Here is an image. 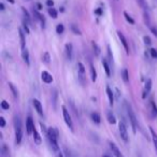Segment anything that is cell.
Returning <instances> with one entry per match:
<instances>
[{
	"mask_svg": "<svg viewBox=\"0 0 157 157\" xmlns=\"http://www.w3.org/2000/svg\"><path fill=\"white\" fill-rule=\"evenodd\" d=\"M14 129H15V143L20 144L23 138V129H22V121L20 115L14 116Z\"/></svg>",
	"mask_w": 157,
	"mask_h": 157,
	"instance_id": "6da1fadb",
	"label": "cell"
},
{
	"mask_svg": "<svg viewBox=\"0 0 157 157\" xmlns=\"http://www.w3.org/2000/svg\"><path fill=\"white\" fill-rule=\"evenodd\" d=\"M126 109H127V114H128L129 122H130L131 127H132V131H133V133H136L137 127H138V121H137V117H136V114H135V112H133L132 108L129 105H126Z\"/></svg>",
	"mask_w": 157,
	"mask_h": 157,
	"instance_id": "7a4b0ae2",
	"label": "cell"
},
{
	"mask_svg": "<svg viewBox=\"0 0 157 157\" xmlns=\"http://www.w3.org/2000/svg\"><path fill=\"white\" fill-rule=\"evenodd\" d=\"M61 110H63V120H65V123L67 124V126L69 127L70 130L73 131L74 130L73 122H72V120H71V116H70V114H69V111H68L67 108H66L65 105H63V107H61Z\"/></svg>",
	"mask_w": 157,
	"mask_h": 157,
	"instance_id": "3957f363",
	"label": "cell"
},
{
	"mask_svg": "<svg viewBox=\"0 0 157 157\" xmlns=\"http://www.w3.org/2000/svg\"><path fill=\"white\" fill-rule=\"evenodd\" d=\"M118 130H120V136L123 139L124 142H128L129 137H128V131H127V127L125 125V123L123 121H121L120 124H118Z\"/></svg>",
	"mask_w": 157,
	"mask_h": 157,
	"instance_id": "277c9868",
	"label": "cell"
},
{
	"mask_svg": "<svg viewBox=\"0 0 157 157\" xmlns=\"http://www.w3.org/2000/svg\"><path fill=\"white\" fill-rule=\"evenodd\" d=\"M78 80L81 82L82 85H85L86 82H85V67L82 63H78Z\"/></svg>",
	"mask_w": 157,
	"mask_h": 157,
	"instance_id": "5b68a950",
	"label": "cell"
},
{
	"mask_svg": "<svg viewBox=\"0 0 157 157\" xmlns=\"http://www.w3.org/2000/svg\"><path fill=\"white\" fill-rule=\"evenodd\" d=\"M35 130V124H33V117L30 115L27 117L26 120V132L27 135H31Z\"/></svg>",
	"mask_w": 157,
	"mask_h": 157,
	"instance_id": "8992f818",
	"label": "cell"
},
{
	"mask_svg": "<svg viewBox=\"0 0 157 157\" xmlns=\"http://www.w3.org/2000/svg\"><path fill=\"white\" fill-rule=\"evenodd\" d=\"M33 108L36 109V111H37V113L39 114L40 116H43V107H42L41 102H40L38 99H33Z\"/></svg>",
	"mask_w": 157,
	"mask_h": 157,
	"instance_id": "52a82bcc",
	"label": "cell"
},
{
	"mask_svg": "<svg viewBox=\"0 0 157 157\" xmlns=\"http://www.w3.org/2000/svg\"><path fill=\"white\" fill-rule=\"evenodd\" d=\"M109 146H110V148H111L112 153H113L114 156H115V157H124V156H123L122 153H121L120 148H118L117 146H116L115 143H113V142H109Z\"/></svg>",
	"mask_w": 157,
	"mask_h": 157,
	"instance_id": "ba28073f",
	"label": "cell"
},
{
	"mask_svg": "<svg viewBox=\"0 0 157 157\" xmlns=\"http://www.w3.org/2000/svg\"><path fill=\"white\" fill-rule=\"evenodd\" d=\"M117 36H118V38H120V40H121V42H122V44H123V46H124L126 53L127 54H129V45H128V42H127L126 38H125V36L123 35L121 31H117Z\"/></svg>",
	"mask_w": 157,
	"mask_h": 157,
	"instance_id": "9c48e42d",
	"label": "cell"
},
{
	"mask_svg": "<svg viewBox=\"0 0 157 157\" xmlns=\"http://www.w3.org/2000/svg\"><path fill=\"white\" fill-rule=\"evenodd\" d=\"M41 78H42V81H43L44 83H46V84H51L53 82V76L51 75L48 71H42Z\"/></svg>",
	"mask_w": 157,
	"mask_h": 157,
	"instance_id": "30bf717a",
	"label": "cell"
},
{
	"mask_svg": "<svg viewBox=\"0 0 157 157\" xmlns=\"http://www.w3.org/2000/svg\"><path fill=\"white\" fill-rule=\"evenodd\" d=\"M65 51H66V56H67L68 60H71L72 59V52H73V46L71 43H67L65 46Z\"/></svg>",
	"mask_w": 157,
	"mask_h": 157,
	"instance_id": "8fae6325",
	"label": "cell"
},
{
	"mask_svg": "<svg viewBox=\"0 0 157 157\" xmlns=\"http://www.w3.org/2000/svg\"><path fill=\"white\" fill-rule=\"evenodd\" d=\"M105 90H107V95H108V98H109L110 105H113V103H114V95H113V92H112V90L110 88V86H107V87H105Z\"/></svg>",
	"mask_w": 157,
	"mask_h": 157,
	"instance_id": "7c38bea8",
	"label": "cell"
},
{
	"mask_svg": "<svg viewBox=\"0 0 157 157\" xmlns=\"http://www.w3.org/2000/svg\"><path fill=\"white\" fill-rule=\"evenodd\" d=\"M0 156H1V157H11V154H10L9 148H8V146L5 145V144H3V145L1 146V151H0Z\"/></svg>",
	"mask_w": 157,
	"mask_h": 157,
	"instance_id": "4fadbf2b",
	"label": "cell"
},
{
	"mask_svg": "<svg viewBox=\"0 0 157 157\" xmlns=\"http://www.w3.org/2000/svg\"><path fill=\"white\" fill-rule=\"evenodd\" d=\"M151 88H152V80L147 78L145 83V87H144V94H143V98H145V96L151 92Z\"/></svg>",
	"mask_w": 157,
	"mask_h": 157,
	"instance_id": "5bb4252c",
	"label": "cell"
},
{
	"mask_svg": "<svg viewBox=\"0 0 157 157\" xmlns=\"http://www.w3.org/2000/svg\"><path fill=\"white\" fill-rule=\"evenodd\" d=\"M22 57H23V59H24L25 63H26L27 66L30 65V61H29V52L27 51V48L22 50Z\"/></svg>",
	"mask_w": 157,
	"mask_h": 157,
	"instance_id": "9a60e30c",
	"label": "cell"
},
{
	"mask_svg": "<svg viewBox=\"0 0 157 157\" xmlns=\"http://www.w3.org/2000/svg\"><path fill=\"white\" fill-rule=\"evenodd\" d=\"M150 131H151V135H152V140H153L155 151H156V154H157V133L155 132L154 129H153L152 127H150Z\"/></svg>",
	"mask_w": 157,
	"mask_h": 157,
	"instance_id": "2e32d148",
	"label": "cell"
},
{
	"mask_svg": "<svg viewBox=\"0 0 157 157\" xmlns=\"http://www.w3.org/2000/svg\"><path fill=\"white\" fill-rule=\"evenodd\" d=\"M33 140H35V143L38 144V145H40V144H41V142H42V139H41L39 132H38L36 128H35V130H33Z\"/></svg>",
	"mask_w": 157,
	"mask_h": 157,
	"instance_id": "e0dca14e",
	"label": "cell"
},
{
	"mask_svg": "<svg viewBox=\"0 0 157 157\" xmlns=\"http://www.w3.org/2000/svg\"><path fill=\"white\" fill-rule=\"evenodd\" d=\"M18 33H20L21 48H22V50H24V48H25V33H24V31H23L21 28L18 29Z\"/></svg>",
	"mask_w": 157,
	"mask_h": 157,
	"instance_id": "ac0fdd59",
	"label": "cell"
},
{
	"mask_svg": "<svg viewBox=\"0 0 157 157\" xmlns=\"http://www.w3.org/2000/svg\"><path fill=\"white\" fill-rule=\"evenodd\" d=\"M102 65H103V68H105V70L107 75L110 76L111 75V69H110V66H109V63H108L107 59H102Z\"/></svg>",
	"mask_w": 157,
	"mask_h": 157,
	"instance_id": "d6986e66",
	"label": "cell"
},
{
	"mask_svg": "<svg viewBox=\"0 0 157 157\" xmlns=\"http://www.w3.org/2000/svg\"><path fill=\"white\" fill-rule=\"evenodd\" d=\"M107 117H108V122L110 123V124H115L116 123V118H115V116H114V114L112 113L111 111H109L108 112V114H107Z\"/></svg>",
	"mask_w": 157,
	"mask_h": 157,
	"instance_id": "ffe728a7",
	"label": "cell"
},
{
	"mask_svg": "<svg viewBox=\"0 0 157 157\" xmlns=\"http://www.w3.org/2000/svg\"><path fill=\"white\" fill-rule=\"evenodd\" d=\"M92 120H93V122H94L95 124H100L101 118H100V115H99V113H97V112H94V113H92Z\"/></svg>",
	"mask_w": 157,
	"mask_h": 157,
	"instance_id": "44dd1931",
	"label": "cell"
},
{
	"mask_svg": "<svg viewBox=\"0 0 157 157\" xmlns=\"http://www.w3.org/2000/svg\"><path fill=\"white\" fill-rule=\"evenodd\" d=\"M122 78H123V81H124L125 83H128L129 82V73H128V70L127 69L122 70Z\"/></svg>",
	"mask_w": 157,
	"mask_h": 157,
	"instance_id": "7402d4cb",
	"label": "cell"
},
{
	"mask_svg": "<svg viewBox=\"0 0 157 157\" xmlns=\"http://www.w3.org/2000/svg\"><path fill=\"white\" fill-rule=\"evenodd\" d=\"M90 73H92V81L95 82L97 78V72H96V70H95V67L92 63H90Z\"/></svg>",
	"mask_w": 157,
	"mask_h": 157,
	"instance_id": "603a6c76",
	"label": "cell"
},
{
	"mask_svg": "<svg viewBox=\"0 0 157 157\" xmlns=\"http://www.w3.org/2000/svg\"><path fill=\"white\" fill-rule=\"evenodd\" d=\"M151 107H152V116L153 117H157V105L154 101H151Z\"/></svg>",
	"mask_w": 157,
	"mask_h": 157,
	"instance_id": "cb8c5ba5",
	"label": "cell"
},
{
	"mask_svg": "<svg viewBox=\"0 0 157 157\" xmlns=\"http://www.w3.org/2000/svg\"><path fill=\"white\" fill-rule=\"evenodd\" d=\"M48 14L52 16L53 18H57L58 17V13H57V10L54 8H48Z\"/></svg>",
	"mask_w": 157,
	"mask_h": 157,
	"instance_id": "d4e9b609",
	"label": "cell"
},
{
	"mask_svg": "<svg viewBox=\"0 0 157 157\" xmlns=\"http://www.w3.org/2000/svg\"><path fill=\"white\" fill-rule=\"evenodd\" d=\"M50 59H51V57H50L48 52H45L43 54V56H42V61H43L45 65H48V63H50Z\"/></svg>",
	"mask_w": 157,
	"mask_h": 157,
	"instance_id": "484cf974",
	"label": "cell"
},
{
	"mask_svg": "<svg viewBox=\"0 0 157 157\" xmlns=\"http://www.w3.org/2000/svg\"><path fill=\"white\" fill-rule=\"evenodd\" d=\"M92 45H93V48H94V52H95V54H96L97 56H98V55L100 54V48H99L98 44H97L95 41H93V42H92Z\"/></svg>",
	"mask_w": 157,
	"mask_h": 157,
	"instance_id": "4316f807",
	"label": "cell"
},
{
	"mask_svg": "<svg viewBox=\"0 0 157 157\" xmlns=\"http://www.w3.org/2000/svg\"><path fill=\"white\" fill-rule=\"evenodd\" d=\"M9 87L11 88V90H12V93H13V96H14V98H17L18 97V92H17V90H16L15 87H14V85L12 83H9Z\"/></svg>",
	"mask_w": 157,
	"mask_h": 157,
	"instance_id": "83f0119b",
	"label": "cell"
},
{
	"mask_svg": "<svg viewBox=\"0 0 157 157\" xmlns=\"http://www.w3.org/2000/svg\"><path fill=\"white\" fill-rule=\"evenodd\" d=\"M65 31V26H63V24H58L56 27V33H58V35H61V33Z\"/></svg>",
	"mask_w": 157,
	"mask_h": 157,
	"instance_id": "f1b7e54d",
	"label": "cell"
},
{
	"mask_svg": "<svg viewBox=\"0 0 157 157\" xmlns=\"http://www.w3.org/2000/svg\"><path fill=\"white\" fill-rule=\"evenodd\" d=\"M124 16H125V18H126V21L128 23H130V24H135V20H133L132 17H131L130 15H129L128 13H127V12H124Z\"/></svg>",
	"mask_w": 157,
	"mask_h": 157,
	"instance_id": "f546056e",
	"label": "cell"
},
{
	"mask_svg": "<svg viewBox=\"0 0 157 157\" xmlns=\"http://www.w3.org/2000/svg\"><path fill=\"white\" fill-rule=\"evenodd\" d=\"M1 108H2L3 110H9L10 109V105L6 100H2V102H1Z\"/></svg>",
	"mask_w": 157,
	"mask_h": 157,
	"instance_id": "4dcf8cb0",
	"label": "cell"
},
{
	"mask_svg": "<svg viewBox=\"0 0 157 157\" xmlns=\"http://www.w3.org/2000/svg\"><path fill=\"white\" fill-rule=\"evenodd\" d=\"M143 41H144V43H145L146 45H151V44H152V40H151V38L148 37V36L143 37Z\"/></svg>",
	"mask_w": 157,
	"mask_h": 157,
	"instance_id": "1f68e13d",
	"label": "cell"
},
{
	"mask_svg": "<svg viewBox=\"0 0 157 157\" xmlns=\"http://www.w3.org/2000/svg\"><path fill=\"white\" fill-rule=\"evenodd\" d=\"M150 53H151V56H152L153 58L157 59V50H155V48H151Z\"/></svg>",
	"mask_w": 157,
	"mask_h": 157,
	"instance_id": "d6a6232c",
	"label": "cell"
},
{
	"mask_svg": "<svg viewBox=\"0 0 157 157\" xmlns=\"http://www.w3.org/2000/svg\"><path fill=\"white\" fill-rule=\"evenodd\" d=\"M22 10H23V12H24V15H25V17H26V20H27V22H30V16H29V13L28 12L25 10V8L24 7H22Z\"/></svg>",
	"mask_w": 157,
	"mask_h": 157,
	"instance_id": "836d02e7",
	"label": "cell"
},
{
	"mask_svg": "<svg viewBox=\"0 0 157 157\" xmlns=\"http://www.w3.org/2000/svg\"><path fill=\"white\" fill-rule=\"evenodd\" d=\"M138 2H139V5L141 6L143 9H146V8H147V5L145 3V1H144V0H138Z\"/></svg>",
	"mask_w": 157,
	"mask_h": 157,
	"instance_id": "e575fe53",
	"label": "cell"
},
{
	"mask_svg": "<svg viewBox=\"0 0 157 157\" xmlns=\"http://www.w3.org/2000/svg\"><path fill=\"white\" fill-rule=\"evenodd\" d=\"M71 28H72V30H73L74 33H75V35H81V31L78 30V29L76 28V27L74 26V25H72V26H71Z\"/></svg>",
	"mask_w": 157,
	"mask_h": 157,
	"instance_id": "d590c367",
	"label": "cell"
},
{
	"mask_svg": "<svg viewBox=\"0 0 157 157\" xmlns=\"http://www.w3.org/2000/svg\"><path fill=\"white\" fill-rule=\"evenodd\" d=\"M53 5H54V1H53V0H46V6H48V8H52Z\"/></svg>",
	"mask_w": 157,
	"mask_h": 157,
	"instance_id": "8d00e7d4",
	"label": "cell"
},
{
	"mask_svg": "<svg viewBox=\"0 0 157 157\" xmlns=\"http://www.w3.org/2000/svg\"><path fill=\"white\" fill-rule=\"evenodd\" d=\"M0 126H1V127H5L6 126V121H5V118H3L2 116L0 117Z\"/></svg>",
	"mask_w": 157,
	"mask_h": 157,
	"instance_id": "74e56055",
	"label": "cell"
},
{
	"mask_svg": "<svg viewBox=\"0 0 157 157\" xmlns=\"http://www.w3.org/2000/svg\"><path fill=\"white\" fill-rule=\"evenodd\" d=\"M151 31H152V33L157 37V28H155V27H151Z\"/></svg>",
	"mask_w": 157,
	"mask_h": 157,
	"instance_id": "f35d334b",
	"label": "cell"
},
{
	"mask_svg": "<svg viewBox=\"0 0 157 157\" xmlns=\"http://www.w3.org/2000/svg\"><path fill=\"white\" fill-rule=\"evenodd\" d=\"M24 29H25V31H26V33H30V30H29V28H28V26H27L26 23H24Z\"/></svg>",
	"mask_w": 157,
	"mask_h": 157,
	"instance_id": "ab89813d",
	"label": "cell"
},
{
	"mask_svg": "<svg viewBox=\"0 0 157 157\" xmlns=\"http://www.w3.org/2000/svg\"><path fill=\"white\" fill-rule=\"evenodd\" d=\"M95 13L98 14V15H101V14H102V11H101V9H97L96 11H95Z\"/></svg>",
	"mask_w": 157,
	"mask_h": 157,
	"instance_id": "60d3db41",
	"label": "cell"
},
{
	"mask_svg": "<svg viewBox=\"0 0 157 157\" xmlns=\"http://www.w3.org/2000/svg\"><path fill=\"white\" fill-rule=\"evenodd\" d=\"M0 7H1V10H5V6H3V3H1V5H0Z\"/></svg>",
	"mask_w": 157,
	"mask_h": 157,
	"instance_id": "b9f144b4",
	"label": "cell"
},
{
	"mask_svg": "<svg viewBox=\"0 0 157 157\" xmlns=\"http://www.w3.org/2000/svg\"><path fill=\"white\" fill-rule=\"evenodd\" d=\"M8 1H9L10 3H12V5H13V3L15 2V1H14V0H8Z\"/></svg>",
	"mask_w": 157,
	"mask_h": 157,
	"instance_id": "7bdbcfd3",
	"label": "cell"
},
{
	"mask_svg": "<svg viewBox=\"0 0 157 157\" xmlns=\"http://www.w3.org/2000/svg\"><path fill=\"white\" fill-rule=\"evenodd\" d=\"M102 157H109V156H102Z\"/></svg>",
	"mask_w": 157,
	"mask_h": 157,
	"instance_id": "ee69618b",
	"label": "cell"
}]
</instances>
